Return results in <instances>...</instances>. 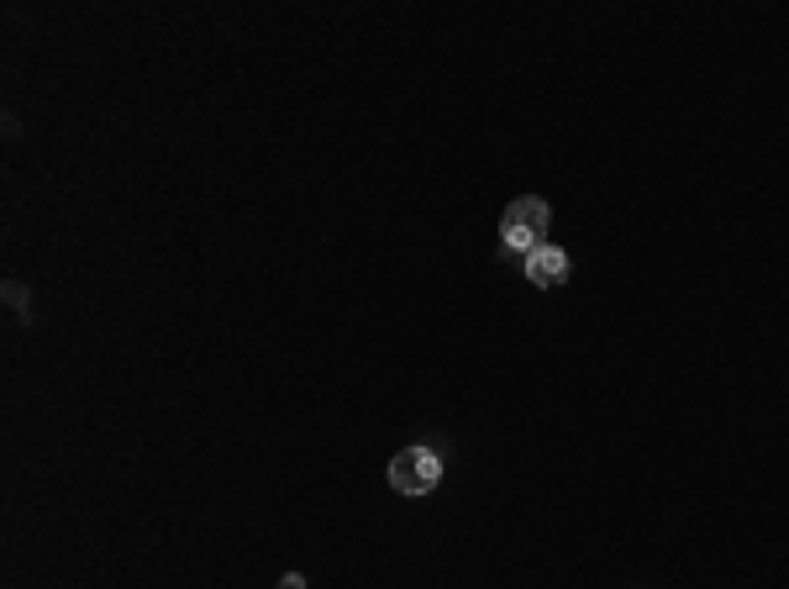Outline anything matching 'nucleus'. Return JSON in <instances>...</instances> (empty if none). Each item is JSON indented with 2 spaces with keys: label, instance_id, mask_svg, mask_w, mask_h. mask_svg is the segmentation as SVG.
Wrapping results in <instances>:
<instances>
[{
  "label": "nucleus",
  "instance_id": "1",
  "mask_svg": "<svg viewBox=\"0 0 789 589\" xmlns=\"http://www.w3.org/2000/svg\"><path fill=\"white\" fill-rule=\"evenodd\" d=\"M500 243L510 253H537L547 243V201L537 195H522V201L506 205V222H500Z\"/></svg>",
  "mask_w": 789,
  "mask_h": 589
},
{
  "label": "nucleus",
  "instance_id": "2",
  "mask_svg": "<svg viewBox=\"0 0 789 589\" xmlns=\"http://www.w3.org/2000/svg\"><path fill=\"white\" fill-rule=\"evenodd\" d=\"M437 479H443V458L432 447H401L390 458V485L401 489V495H432Z\"/></svg>",
  "mask_w": 789,
  "mask_h": 589
},
{
  "label": "nucleus",
  "instance_id": "3",
  "mask_svg": "<svg viewBox=\"0 0 789 589\" xmlns=\"http://www.w3.org/2000/svg\"><path fill=\"white\" fill-rule=\"evenodd\" d=\"M526 280L537 290H558L568 280V253L553 243H543L537 253H526Z\"/></svg>",
  "mask_w": 789,
  "mask_h": 589
},
{
  "label": "nucleus",
  "instance_id": "4",
  "mask_svg": "<svg viewBox=\"0 0 789 589\" xmlns=\"http://www.w3.org/2000/svg\"><path fill=\"white\" fill-rule=\"evenodd\" d=\"M280 589H305V579H301V573H284Z\"/></svg>",
  "mask_w": 789,
  "mask_h": 589
}]
</instances>
